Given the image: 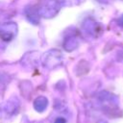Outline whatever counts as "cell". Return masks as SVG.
I'll return each instance as SVG.
<instances>
[{"instance_id": "cell-1", "label": "cell", "mask_w": 123, "mask_h": 123, "mask_svg": "<svg viewBox=\"0 0 123 123\" xmlns=\"http://www.w3.org/2000/svg\"><path fill=\"white\" fill-rule=\"evenodd\" d=\"M61 6V2L58 0H45L42 6L38 9V13L43 17H53L57 14Z\"/></svg>"}, {"instance_id": "cell-2", "label": "cell", "mask_w": 123, "mask_h": 123, "mask_svg": "<svg viewBox=\"0 0 123 123\" xmlns=\"http://www.w3.org/2000/svg\"><path fill=\"white\" fill-rule=\"evenodd\" d=\"M41 62L44 67L53 68L62 63V55L58 50H50L42 56Z\"/></svg>"}, {"instance_id": "cell-3", "label": "cell", "mask_w": 123, "mask_h": 123, "mask_svg": "<svg viewBox=\"0 0 123 123\" xmlns=\"http://www.w3.org/2000/svg\"><path fill=\"white\" fill-rule=\"evenodd\" d=\"M17 32V26L13 22H7L0 26V38L4 41H11Z\"/></svg>"}, {"instance_id": "cell-4", "label": "cell", "mask_w": 123, "mask_h": 123, "mask_svg": "<svg viewBox=\"0 0 123 123\" xmlns=\"http://www.w3.org/2000/svg\"><path fill=\"white\" fill-rule=\"evenodd\" d=\"M83 27L86 33H88L93 37H97L102 33V27L100 26V24H98L96 21H94L91 18L86 19L83 23Z\"/></svg>"}, {"instance_id": "cell-5", "label": "cell", "mask_w": 123, "mask_h": 123, "mask_svg": "<svg viewBox=\"0 0 123 123\" xmlns=\"http://www.w3.org/2000/svg\"><path fill=\"white\" fill-rule=\"evenodd\" d=\"M47 106H48V100L44 96H38L34 101V108L38 112L44 111L46 110Z\"/></svg>"}, {"instance_id": "cell-6", "label": "cell", "mask_w": 123, "mask_h": 123, "mask_svg": "<svg viewBox=\"0 0 123 123\" xmlns=\"http://www.w3.org/2000/svg\"><path fill=\"white\" fill-rule=\"evenodd\" d=\"M78 40H77V37H66L64 42H63V48L66 50V51H73L74 49H76L78 47Z\"/></svg>"}, {"instance_id": "cell-7", "label": "cell", "mask_w": 123, "mask_h": 123, "mask_svg": "<svg viewBox=\"0 0 123 123\" xmlns=\"http://www.w3.org/2000/svg\"><path fill=\"white\" fill-rule=\"evenodd\" d=\"M79 3V0H62L61 5L63 6H75Z\"/></svg>"}, {"instance_id": "cell-8", "label": "cell", "mask_w": 123, "mask_h": 123, "mask_svg": "<svg viewBox=\"0 0 123 123\" xmlns=\"http://www.w3.org/2000/svg\"><path fill=\"white\" fill-rule=\"evenodd\" d=\"M54 123H66V120L63 117H57Z\"/></svg>"}, {"instance_id": "cell-9", "label": "cell", "mask_w": 123, "mask_h": 123, "mask_svg": "<svg viewBox=\"0 0 123 123\" xmlns=\"http://www.w3.org/2000/svg\"><path fill=\"white\" fill-rule=\"evenodd\" d=\"M118 24H119L121 27H123V14H121L120 17L118 18Z\"/></svg>"}, {"instance_id": "cell-10", "label": "cell", "mask_w": 123, "mask_h": 123, "mask_svg": "<svg viewBox=\"0 0 123 123\" xmlns=\"http://www.w3.org/2000/svg\"><path fill=\"white\" fill-rule=\"evenodd\" d=\"M98 123H107V121H105V120H99Z\"/></svg>"}, {"instance_id": "cell-11", "label": "cell", "mask_w": 123, "mask_h": 123, "mask_svg": "<svg viewBox=\"0 0 123 123\" xmlns=\"http://www.w3.org/2000/svg\"><path fill=\"white\" fill-rule=\"evenodd\" d=\"M1 80H2V74L0 73V81H1Z\"/></svg>"}]
</instances>
